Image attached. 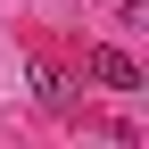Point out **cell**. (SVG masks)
<instances>
[{"label":"cell","instance_id":"cell-1","mask_svg":"<svg viewBox=\"0 0 149 149\" xmlns=\"http://www.w3.org/2000/svg\"><path fill=\"white\" fill-rule=\"evenodd\" d=\"M83 74H91L100 91H141V66L124 58L116 42H100V50H83Z\"/></svg>","mask_w":149,"mask_h":149},{"label":"cell","instance_id":"cell-2","mask_svg":"<svg viewBox=\"0 0 149 149\" xmlns=\"http://www.w3.org/2000/svg\"><path fill=\"white\" fill-rule=\"evenodd\" d=\"M33 83H42V108H66V100H74V83H66L58 66H42V74H33Z\"/></svg>","mask_w":149,"mask_h":149},{"label":"cell","instance_id":"cell-3","mask_svg":"<svg viewBox=\"0 0 149 149\" xmlns=\"http://www.w3.org/2000/svg\"><path fill=\"white\" fill-rule=\"evenodd\" d=\"M116 17H141V0H116Z\"/></svg>","mask_w":149,"mask_h":149}]
</instances>
